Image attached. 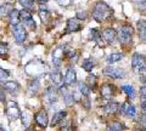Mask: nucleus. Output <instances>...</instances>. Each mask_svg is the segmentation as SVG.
<instances>
[{
	"label": "nucleus",
	"mask_w": 146,
	"mask_h": 131,
	"mask_svg": "<svg viewBox=\"0 0 146 131\" xmlns=\"http://www.w3.org/2000/svg\"><path fill=\"white\" fill-rule=\"evenodd\" d=\"M85 85L89 88L90 91H95V89H96V76L89 75L88 78H86V84Z\"/></svg>",
	"instance_id": "26"
},
{
	"label": "nucleus",
	"mask_w": 146,
	"mask_h": 131,
	"mask_svg": "<svg viewBox=\"0 0 146 131\" xmlns=\"http://www.w3.org/2000/svg\"><path fill=\"white\" fill-rule=\"evenodd\" d=\"M90 38H94L95 40H100V34L98 29H91L90 30Z\"/></svg>",
	"instance_id": "35"
},
{
	"label": "nucleus",
	"mask_w": 146,
	"mask_h": 131,
	"mask_svg": "<svg viewBox=\"0 0 146 131\" xmlns=\"http://www.w3.org/2000/svg\"><path fill=\"white\" fill-rule=\"evenodd\" d=\"M104 74L106 76H108V78H112V79H122L123 76L125 75V72L121 68H116V67L108 66L104 69Z\"/></svg>",
	"instance_id": "8"
},
{
	"label": "nucleus",
	"mask_w": 146,
	"mask_h": 131,
	"mask_svg": "<svg viewBox=\"0 0 146 131\" xmlns=\"http://www.w3.org/2000/svg\"><path fill=\"white\" fill-rule=\"evenodd\" d=\"M9 20H10L11 26L20 23V11L16 10V9H12L11 12L9 13Z\"/></svg>",
	"instance_id": "21"
},
{
	"label": "nucleus",
	"mask_w": 146,
	"mask_h": 131,
	"mask_svg": "<svg viewBox=\"0 0 146 131\" xmlns=\"http://www.w3.org/2000/svg\"><path fill=\"white\" fill-rule=\"evenodd\" d=\"M12 35L15 38L17 44H23L27 39V30L25 28V26L22 23H17L15 26H12Z\"/></svg>",
	"instance_id": "4"
},
{
	"label": "nucleus",
	"mask_w": 146,
	"mask_h": 131,
	"mask_svg": "<svg viewBox=\"0 0 146 131\" xmlns=\"http://www.w3.org/2000/svg\"><path fill=\"white\" fill-rule=\"evenodd\" d=\"M117 38L122 45H130L133 43V28L130 26H123L117 33Z\"/></svg>",
	"instance_id": "3"
},
{
	"label": "nucleus",
	"mask_w": 146,
	"mask_h": 131,
	"mask_svg": "<svg viewBox=\"0 0 146 131\" xmlns=\"http://www.w3.org/2000/svg\"><path fill=\"white\" fill-rule=\"evenodd\" d=\"M82 29V24L79 20L77 18H71L67 22V27H66V33H77Z\"/></svg>",
	"instance_id": "13"
},
{
	"label": "nucleus",
	"mask_w": 146,
	"mask_h": 131,
	"mask_svg": "<svg viewBox=\"0 0 146 131\" xmlns=\"http://www.w3.org/2000/svg\"><path fill=\"white\" fill-rule=\"evenodd\" d=\"M65 47L63 46H58L52 51V65L56 67V68H60L62 65V61L65 58Z\"/></svg>",
	"instance_id": "7"
},
{
	"label": "nucleus",
	"mask_w": 146,
	"mask_h": 131,
	"mask_svg": "<svg viewBox=\"0 0 146 131\" xmlns=\"http://www.w3.org/2000/svg\"><path fill=\"white\" fill-rule=\"evenodd\" d=\"M35 1L38 3L39 5H43V4H46V3L49 1V0H35Z\"/></svg>",
	"instance_id": "41"
},
{
	"label": "nucleus",
	"mask_w": 146,
	"mask_h": 131,
	"mask_svg": "<svg viewBox=\"0 0 146 131\" xmlns=\"http://www.w3.org/2000/svg\"><path fill=\"white\" fill-rule=\"evenodd\" d=\"M21 118H22V123H23L25 128H28V126H29V124H31V119H29V113H28V112L21 113Z\"/></svg>",
	"instance_id": "32"
},
{
	"label": "nucleus",
	"mask_w": 146,
	"mask_h": 131,
	"mask_svg": "<svg viewBox=\"0 0 146 131\" xmlns=\"http://www.w3.org/2000/svg\"><path fill=\"white\" fill-rule=\"evenodd\" d=\"M39 15H40V18H42L43 23H48V21H49V18H50V12H49L48 10H45V9L40 7Z\"/></svg>",
	"instance_id": "31"
},
{
	"label": "nucleus",
	"mask_w": 146,
	"mask_h": 131,
	"mask_svg": "<svg viewBox=\"0 0 146 131\" xmlns=\"http://www.w3.org/2000/svg\"><path fill=\"white\" fill-rule=\"evenodd\" d=\"M9 76H10V72H7L6 69H3L1 67H0V80L5 81Z\"/></svg>",
	"instance_id": "34"
},
{
	"label": "nucleus",
	"mask_w": 146,
	"mask_h": 131,
	"mask_svg": "<svg viewBox=\"0 0 146 131\" xmlns=\"http://www.w3.org/2000/svg\"><path fill=\"white\" fill-rule=\"evenodd\" d=\"M112 16H113V10L108 4H106L105 1H98L95 4L93 10V18L96 22L102 23V22L108 21Z\"/></svg>",
	"instance_id": "1"
},
{
	"label": "nucleus",
	"mask_w": 146,
	"mask_h": 131,
	"mask_svg": "<svg viewBox=\"0 0 146 131\" xmlns=\"http://www.w3.org/2000/svg\"><path fill=\"white\" fill-rule=\"evenodd\" d=\"M101 37L104 38V40L107 44H112L116 40V38H117V32L113 29V28H106V29L102 32Z\"/></svg>",
	"instance_id": "15"
},
{
	"label": "nucleus",
	"mask_w": 146,
	"mask_h": 131,
	"mask_svg": "<svg viewBox=\"0 0 146 131\" xmlns=\"http://www.w3.org/2000/svg\"><path fill=\"white\" fill-rule=\"evenodd\" d=\"M45 98H46V101L49 103H54L56 102L57 100V92H56V89H55L54 86L49 88L46 90V92H45Z\"/></svg>",
	"instance_id": "18"
},
{
	"label": "nucleus",
	"mask_w": 146,
	"mask_h": 131,
	"mask_svg": "<svg viewBox=\"0 0 146 131\" xmlns=\"http://www.w3.org/2000/svg\"><path fill=\"white\" fill-rule=\"evenodd\" d=\"M94 66H95V62H94V60H90V58H86V60H84L83 63H82V68L86 72H91Z\"/></svg>",
	"instance_id": "28"
},
{
	"label": "nucleus",
	"mask_w": 146,
	"mask_h": 131,
	"mask_svg": "<svg viewBox=\"0 0 146 131\" xmlns=\"http://www.w3.org/2000/svg\"><path fill=\"white\" fill-rule=\"evenodd\" d=\"M67 113L65 111H60V112H57V113H55L54 114V118L51 120V126H56L57 124H60L61 121L65 119V117H66Z\"/></svg>",
	"instance_id": "20"
},
{
	"label": "nucleus",
	"mask_w": 146,
	"mask_h": 131,
	"mask_svg": "<svg viewBox=\"0 0 146 131\" xmlns=\"http://www.w3.org/2000/svg\"><path fill=\"white\" fill-rule=\"evenodd\" d=\"M34 119H35V123L38 124L40 128H46L49 125V117H48V113L46 111H39L38 113H35L34 115Z\"/></svg>",
	"instance_id": "10"
},
{
	"label": "nucleus",
	"mask_w": 146,
	"mask_h": 131,
	"mask_svg": "<svg viewBox=\"0 0 146 131\" xmlns=\"http://www.w3.org/2000/svg\"><path fill=\"white\" fill-rule=\"evenodd\" d=\"M25 70L28 75L34 76L36 79L38 76H42L45 74V72H46V65L40 60H33L25 66Z\"/></svg>",
	"instance_id": "2"
},
{
	"label": "nucleus",
	"mask_w": 146,
	"mask_h": 131,
	"mask_svg": "<svg viewBox=\"0 0 146 131\" xmlns=\"http://www.w3.org/2000/svg\"><path fill=\"white\" fill-rule=\"evenodd\" d=\"M4 89H6L11 95H15V96L18 95V92H20V85L13 80L4 81Z\"/></svg>",
	"instance_id": "16"
},
{
	"label": "nucleus",
	"mask_w": 146,
	"mask_h": 131,
	"mask_svg": "<svg viewBox=\"0 0 146 131\" xmlns=\"http://www.w3.org/2000/svg\"><path fill=\"white\" fill-rule=\"evenodd\" d=\"M77 85V89L79 90V92L82 93V96L83 97H89V95H90V90H89V88L85 85V83H77L76 84Z\"/></svg>",
	"instance_id": "25"
},
{
	"label": "nucleus",
	"mask_w": 146,
	"mask_h": 131,
	"mask_svg": "<svg viewBox=\"0 0 146 131\" xmlns=\"http://www.w3.org/2000/svg\"><path fill=\"white\" fill-rule=\"evenodd\" d=\"M51 80H52V84L55 86L60 88L61 85H63V76L58 70H54L51 73Z\"/></svg>",
	"instance_id": "19"
},
{
	"label": "nucleus",
	"mask_w": 146,
	"mask_h": 131,
	"mask_svg": "<svg viewBox=\"0 0 146 131\" xmlns=\"http://www.w3.org/2000/svg\"><path fill=\"white\" fill-rule=\"evenodd\" d=\"M65 85H76L77 84V73L74 68H68L65 74V80H63Z\"/></svg>",
	"instance_id": "14"
},
{
	"label": "nucleus",
	"mask_w": 146,
	"mask_h": 131,
	"mask_svg": "<svg viewBox=\"0 0 146 131\" xmlns=\"http://www.w3.org/2000/svg\"><path fill=\"white\" fill-rule=\"evenodd\" d=\"M27 131H34V130H27Z\"/></svg>",
	"instance_id": "44"
},
{
	"label": "nucleus",
	"mask_w": 146,
	"mask_h": 131,
	"mask_svg": "<svg viewBox=\"0 0 146 131\" xmlns=\"http://www.w3.org/2000/svg\"><path fill=\"white\" fill-rule=\"evenodd\" d=\"M0 101H1V102H5V101H6V97H5V90H4L3 86H0Z\"/></svg>",
	"instance_id": "36"
},
{
	"label": "nucleus",
	"mask_w": 146,
	"mask_h": 131,
	"mask_svg": "<svg viewBox=\"0 0 146 131\" xmlns=\"http://www.w3.org/2000/svg\"><path fill=\"white\" fill-rule=\"evenodd\" d=\"M61 6H68L71 4V0H56Z\"/></svg>",
	"instance_id": "38"
},
{
	"label": "nucleus",
	"mask_w": 146,
	"mask_h": 131,
	"mask_svg": "<svg viewBox=\"0 0 146 131\" xmlns=\"http://www.w3.org/2000/svg\"><path fill=\"white\" fill-rule=\"evenodd\" d=\"M12 9H13V6L11 5V4H4V5L0 6V15L9 16V13L11 12Z\"/></svg>",
	"instance_id": "30"
},
{
	"label": "nucleus",
	"mask_w": 146,
	"mask_h": 131,
	"mask_svg": "<svg viewBox=\"0 0 146 131\" xmlns=\"http://www.w3.org/2000/svg\"><path fill=\"white\" fill-rule=\"evenodd\" d=\"M131 67L135 73H144L145 72V57L140 53H134L131 57Z\"/></svg>",
	"instance_id": "6"
},
{
	"label": "nucleus",
	"mask_w": 146,
	"mask_h": 131,
	"mask_svg": "<svg viewBox=\"0 0 146 131\" xmlns=\"http://www.w3.org/2000/svg\"><path fill=\"white\" fill-rule=\"evenodd\" d=\"M118 109H119V105H118L117 102H115V101L108 102L107 105L105 106V111H106L107 113H110V114H115Z\"/></svg>",
	"instance_id": "24"
},
{
	"label": "nucleus",
	"mask_w": 146,
	"mask_h": 131,
	"mask_svg": "<svg viewBox=\"0 0 146 131\" xmlns=\"http://www.w3.org/2000/svg\"><path fill=\"white\" fill-rule=\"evenodd\" d=\"M122 90L127 93V96L129 98H134L135 97V90L131 85H123L122 86Z\"/></svg>",
	"instance_id": "29"
},
{
	"label": "nucleus",
	"mask_w": 146,
	"mask_h": 131,
	"mask_svg": "<svg viewBox=\"0 0 146 131\" xmlns=\"http://www.w3.org/2000/svg\"><path fill=\"white\" fill-rule=\"evenodd\" d=\"M0 131H6V130H5V129H3V128H1V129H0Z\"/></svg>",
	"instance_id": "43"
},
{
	"label": "nucleus",
	"mask_w": 146,
	"mask_h": 131,
	"mask_svg": "<svg viewBox=\"0 0 146 131\" xmlns=\"http://www.w3.org/2000/svg\"><path fill=\"white\" fill-rule=\"evenodd\" d=\"M107 131H122V130H118V129H116V128H113L112 125H108Z\"/></svg>",
	"instance_id": "40"
},
{
	"label": "nucleus",
	"mask_w": 146,
	"mask_h": 131,
	"mask_svg": "<svg viewBox=\"0 0 146 131\" xmlns=\"http://www.w3.org/2000/svg\"><path fill=\"white\" fill-rule=\"evenodd\" d=\"M122 58H123L122 53H119V52H113V53H111V55L107 57V62L110 63V65H113V63L121 61Z\"/></svg>",
	"instance_id": "27"
},
{
	"label": "nucleus",
	"mask_w": 146,
	"mask_h": 131,
	"mask_svg": "<svg viewBox=\"0 0 146 131\" xmlns=\"http://www.w3.org/2000/svg\"><path fill=\"white\" fill-rule=\"evenodd\" d=\"M119 112L122 113V114H124L125 117H128V118H134V117L136 115L135 107L131 105L130 102H124V103H123Z\"/></svg>",
	"instance_id": "12"
},
{
	"label": "nucleus",
	"mask_w": 146,
	"mask_h": 131,
	"mask_svg": "<svg viewBox=\"0 0 146 131\" xmlns=\"http://www.w3.org/2000/svg\"><path fill=\"white\" fill-rule=\"evenodd\" d=\"M6 114H7V118L12 120H17L18 118L21 117V111H20V107H18L17 102L15 101H7L6 103Z\"/></svg>",
	"instance_id": "5"
},
{
	"label": "nucleus",
	"mask_w": 146,
	"mask_h": 131,
	"mask_svg": "<svg viewBox=\"0 0 146 131\" xmlns=\"http://www.w3.org/2000/svg\"><path fill=\"white\" fill-rule=\"evenodd\" d=\"M58 92H60V95L62 96L63 98V101H65V103L67 106H70L72 105V102H73V98H72V90L68 89L67 85H61L60 89H58Z\"/></svg>",
	"instance_id": "11"
},
{
	"label": "nucleus",
	"mask_w": 146,
	"mask_h": 131,
	"mask_svg": "<svg viewBox=\"0 0 146 131\" xmlns=\"http://www.w3.org/2000/svg\"><path fill=\"white\" fill-rule=\"evenodd\" d=\"M100 92H101V96L104 98H111L112 95L115 93V86L111 84H104L101 89H100Z\"/></svg>",
	"instance_id": "17"
},
{
	"label": "nucleus",
	"mask_w": 146,
	"mask_h": 131,
	"mask_svg": "<svg viewBox=\"0 0 146 131\" xmlns=\"http://www.w3.org/2000/svg\"><path fill=\"white\" fill-rule=\"evenodd\" d=\"M86 17H88V16H86V13L84 12V11H79L78 13H77V20H85L86 18Z\"/></svg>",
	"instance_id": "37"
},
{
	"label": "nucleus",
	"mask_w": 146,
	"mask_h": 131,
	"mask_svg": "<svg viewBox=\"0 0 146 131\" xmlns=\"http://www.w3.org/2000/svg\"><path fill=\"white\" fill-rule=\"evenodd\" d=\"M138 30H139V35L141 41H145L146 40V23L145 21H139L138 22Z\"/></svg>",
	"instance_id": "22"
},
{
	"label": "nucleus",
	"mask_w": 146,
	"mask_h": 131,
	"mask_svg": "<svg viewBox=\"0 0 146 131\" xmlns=\"http://www.w3.org/2000/svg\"><path fill=\"white\" fill-rule=\"evenodd\" d=\"M140 93H141V101H145V85H143V88L140 90Z\"/></svg>",
	"instance_id": "39"
},
{
	"label": "nucleus",
	"mask_w": 146,
	"mask_h": 131,
	"mask_svg": "<svg viewBox=\"0 0 146 131\" xmlns=\"http://www.w3.org/2000/svg\"><path fill=\"white\" fill-rule=\"evenodd\" d=\"M20 20H22V22H23L26 26H28L31 29H35L36 28L35 22L33 20V16H32V13L29 11H27V10L21 11L20 12Z\"/></svg>",
	"instance_id": "9"
},
{
	"label": "nucleus",
	"mask_w": 146,
	"mask_h": 131,
	"mask_svg": "<svg viewBox=\"0 0 146 131\" xmlns=\"http://www.w3.org/2000/svg\"><path fill=\"white\" fill-rule=\"evenodd\" d=\"M39 90V80L38 79H33L29 81V85H28V92L31 95H35L36 92H38Z\"/></svg>",
	"instance_id": "23"
},
{
	"label": "nucleus",
	"mask_w": 146,
	"mask_h": 131,
	"mask_svg": "<svg viewBox=\"0 0 146 131\" xmlns=\"http://www.w3.org/2000/svg\"><path fill=\"white\" fill-rule=\"evenodd\" d=\"M18 3H20L22 6H23L25 10L33 7V0H18Z\"/></svg>",
	"instance_id": "33"
},
{
	"label": "nucleus",
	"mask_w": 146,
	"mask_h": 131,
	"mask_svg": "<svg viewBox=\"0 0 146 131\" xmlns=\"http://www.w3.org/2000/svg\"><path fill=\"white\" fill-rule=\"evenodd\" d=\"M136 131H145V130H144V129H138Z\"/></svg>",
	"instance_id": "42"
}]
</instances>
